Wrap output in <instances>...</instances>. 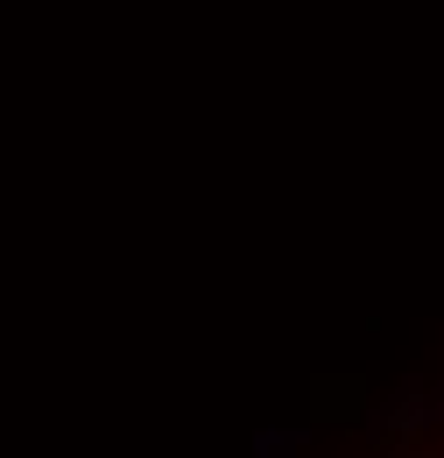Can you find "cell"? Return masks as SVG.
<instances>
[{
    "label": "cell",
    "mask_w": 444,
    "mask_h": 458,
    "mask_svg": "<svg viewBox=\"0 0 444 458\" xmlns=\"http://www.w3.org/2000/svg\"><path fill=\"white\" fill-rule=\"evenodd\" d=\"M367 430H374V437H409V430H431V388H423V381H402L388 409H374V416H367Z\"/></svg>",
    "instance_id": "obj_1"
},
{
    "label": "cell",
    "mask_w": 444,
    "mask_h": 458,
    "mask_svg": "<svg viewBox=\"0 0 444 458\" xmlns=\"http://www.w3.org/2000/svg\"><path fill=\"white\" fill-rule=\"evenodd\" d=\"M303 437H311L303 423H269V430H254L247 452H254V458H296V452H303Z\"/></svg>",
    "instance_id": "obj_2"
},
{
    "label": "cell",
    "mask_w": 444,
    "mask_h": 458,
    "mask_svg": "<svg viewBox=\"0 0 444 458\" xmlns=\"http://www.w3.org/2000/svg\"><path fill=\"white\" fill-rule=\"evenodd\" d=\"M431 423L444 430V381H431Z\"/></svg>",
    "instance_id": "obj_3"
}]
</instances>
